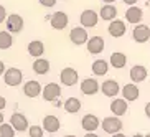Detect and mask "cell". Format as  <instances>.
Instances as JSON below:
<instances>
[{"instance_id": "1", "label": "cell", "mask_w": 150, "mask_h": 137, "mask_svg": "<svg viewBox=\"0 0 150 137\" xmlns=\"http://www.w3.org/2000/svg\"><path fill=\"white\" fill-rule=\"evenodd\" d=\"M101 127L104 129V132L114 136V134L120 132V129H122V121H120L117 116H109V117H104V119H102Z\"/></svg>"}, {"instance_id": "2", "label": "cell", "mask_w": 150, "mask_h": 137, "mask_svg": "<svg viewBox=\"0 0 150 137\" xmlns=\"http://www.w3.org/2000/svg\"><path fill=\"white\" fill-rule=\"evenodd\" d=\"M22 80H23V73L18 68H8L4 75V83L7 86H10V88L18 86V84L22 83Z\"/></svg>"}, {"instance_id": "3", "label": "cell", "mask_w": 150, "mask_h": 137, "mask_svg": "<svg viewBox=\"0 0 150 137\" xmlns=\"http://www.w3.org/2000/svg\"><path fill=\"white\" fill-rule=\"evenodd\" d=\"M41 96H43L45 101H50V102L56 101V99H59V96H61V86L56 84V83H48L43 88Z\"/></svg>"}, {"instance_id": "4", "label": "cell", "mask_w": 150, "mask_h": 137, "mask_svg": "<svg viewBox=\"0 0 150 137\" xmlns=\"http://www.w3.org/2000/svg\"><path fill=\"white\" fill-rule=\"evenodd\" d=\"M10 124H12V127L17 131V132H23V131H28V119L27 116L22 114V112H13L12 117H10Z\"/></svg>"}, {"instance_id": "5", "label": "cell", "mask_w": 150, "mask_h": 137, "mask_svg": "<svg viewBox=\"0 0 150 137\" xmlns=\"http://www.w3.org/2000/svg\"><path fill=\"white\" fill-rule=\"evenodd\" d=\"M69 40L71 43H74V45H84V43H88L89 40V35H88V31H86V28L83 27H74L73 30L69 31Z\"/></svg>"}, {"instance_id": "6", "label": "cell", "mask_w": 150, "mask_h": 137, "mask_svg": "<svg viewBox=\"0 0 150 137\" xmlns=\"http://www.w3.org/2000/svg\"><path fill=\"white\" fill-rule=\"evenodd\" d=\"M23 27H25L23 18L18 13H12L7 17V31H10V33H20L23 30Z\"/></svg>"}, {"instance_id": "7", "label": "cell", "mask_w": 150, "mask_h": 137, "mask_svg": "<svg viewBox=\"0 0 150 137\" xmlns=\"http://www.w3.org/2000/svg\"><path fill=\"white\" fill-rule=\"evenodd\" d=\"M79 22L84 28H94L99 22V15L94 10H84L79 17Z\"/></svg>"}, {"instance_id": "8", "label": "cell", "mask_w": 150, "mask_h": 137, "mask_svg": "<svg viewBox=\"0 0 150 137\" xmlns=\"http://www.w3.org/2000/svg\"><path fill=\"white\" fill-rule=\"evenodd\" d=\"M59 80H61V84H64V86H74L79 80V75L74 68H64L59 75Z\"/></svg>"}, {"instance_id": "9", "label": "cell", "mask_w": 150, "mask_h": 137, "mask_svg": "<svg viewBox=\"0 0 150 137\" xmlns=\"http://www.w3.org/2000/svg\"><path fill=\"white\" fill-rule=\"evenodd\" d=\"M68 22H69V18L64 12H56L50 17V23L54 30H64L68 27Z\"/></svg>"}, {"instance_id": "10", "label": "cell", "mask_w": 150, "mask_h": 137, "mask_svg": "<svg viewBox=\"0 0 150 137\" xmlns=\"http://www.w3.org/2000/svg\"><path fill=\"white\" fill-rule=\"evenodd\" d=\"M86 46H88V51L91 55H97V53H102L106 43H104V38H102V36L96 35V36H91V38H89Z\"/></svg>"}, {"instance_id": "11", "label": "cell", "mask_w": 150, "mask_h": 137, "mask_svg": "<svg viewBox=\"0 0 150 137\" xmlns=\"http://www.w3.org/2000/svg\"><path fill=\"white\" fill-rule=\"evenodd\" d=\"M107 31H109L110 36H114V38H120V36L125 35V31H127V27H125V23L122 20H112L110 25L107 27Z\"/></svg>"}, {"instance_id": "12", "label": "cell", "mask_w": 150, "mask_h": 137, "mask_svg": "<svg viewBox=\"0 0 150 137\" xmlns=\"http://www.w3.org/2000/svg\"><path fill=\"white\" fill-rule=\"evenodd\" d=\"M132 36H134V40H135L137 43H145V41H149V38H150V28L147 27V25L139 23L137 27H134Z\"/></svg>"}, {"instance_id": "13", "label": "cell", "mask_w": 150, "mask_h": 137, "mask_svg": "<svg viewBox=\"0 0 150 137\" xmlns=\"http://www.w3.org/2000/svg\"><path fill=\"white\" fill-rule=\"evenodd\" d=\"M23 93L27 97H38L41 93H43V88H41V84L35 80H30L25 83L23 86Z\"/></svg>"}, {"instance_id": "14", "label": "cell", "mask_w": 150, "mask_h": 137, "mask_svg": "<svg viewBox=\"0 0 150 137\" xmlns=\"http://www.w3.org/2000/svg\"><path fill=\"white\" fill-rule=\"evenodd\" d=\"M101 91L104 93V96H107V97H115L120 93V86L115 80H107V81L102 83Z\"/></svg>"}, {"instance_id": "15", "label": "cell", "mask_w": 150, "mask_h": 137, "mask_svg": "<svg viewBox=\"0 0 150 137\" xmlns=\"http://www.w3.org/2000/svg\"><path fill=\"white\" fill-rule=\"evenodd\" d=\"M142 18H144V12H142V9H139L135 5L129 7L127 12H125V20L129 23H132V25H139L142 22Z\"/></svg>"}, {"instance_id": "16", "label": "cell", "mask_w": 150, "mask_h": 137, "mask_svg": "<svg viewBox=\"0 0 150 137\" xmlns=\"http://www.w3.org/2000/svg\"><path fill=\"white\" fill-rule=\"evenodd\" d=\"M81 126H83L84 131H88V132H94V131H97V127L101 126V122H99V119H97V116L86 114L83 119H81Z\"/></svg>"}, {"instance_id": "17", "label": "cell", "mask_w": 150, "mask_h": 137, "mask_svg": "<svg viewBox=\"0 0 150 137\" xmlns=\"http://www.w3.org/2000/svg\"><path fill=\"white\" fill-rule=\"evenodd\" d=\"M122 96L125 101H137L139 99V96H140V91H139V88H137L135 83H130V84H124L122 88Z\"/></svg>"}, {"instance_id": "18", "label": "cell", "mask_w": 150, "mask_h": 137, "mask_svg": "<svg viewBox=\"0 0 150 137\" xmlns=\"http://www.w3.org/2000/svg\"><path fill=\"white\" fill-rule=\"evenodd\" d=\"M99 89H101L99 83H97L96 80H93V78H86V80L81 83V91H83V94H86V96H93V94H96Z\"/></svg>"}, {"instance_id": "19", "label": "cell", "mask_w": 150, "mask_h": 137, "mask_svg": "<svg viewBox=\"0 0 150 137\" xmlns=\"http://www.w3.org/2000/svg\"><path fill=\"white\" fill-rule=\"evenodd\" d=\"M129 76H130L132 83H142V81L147 80V68L142 66V65H135V66H132Z\"/></svg>"}, {"instance_id": "20", "label": "cell", "mask_w": 150, "mask_h": 137, "mask_svg": "<svg viewBox=\"0 0 150 137\" xmlns=\"http://www.w3.org/2000/svg\"><path fill=\"white\" fill-rule=\"evenodd\" d=\"M59 127H61V122H59V119H58L56 116H45L43 119V129L46 131V132H58L59 131Z\"/></svg>"}, {"instance_id": "21", "label": "cell", "mask_w": 150, "mask_h": 137, "mask_svg": "<svg viewBox=\"0 0 150 137\" xmlns=\"http://www.w3.org/2000/svg\"><path fill=\"white\" fill-rule=\"evenodd\" d=\"M127 101L124 99V97H120V99H114V101L110 102V111H112V114L117 116V117H120V116H124L125 112H127Z\"/></svg>"}, {"instance_id": "22", "label": "cell", "mask_w": 150, "mask_h": 137, "mask_svg": "<svg viewBox=\"0 0 150 137\" xmlns=\"http://www.w3.org/2000/svg\"><path fill=\"white\" fill-rule=\"evenodd\" d=\"M115 17H117V9L112 4H106L99 12V18L106 20V22H112V20H115Z\"/></svg>"}, {"instance_id": "23", "label": "cell", "mask_w": 150, "mask_h": 137, "mask_svg": "<svg viewBox=\"0 0 150 137\" xmlns=\"http://www.w3.org/2000/svg\"><path fill=\"white\" fill-rule=\"evenodd\" d=\"M28 53H30V56L41 58V55L45 53V45H43V41H40V40L30 41V43H28Z\"/></svg>"}, {"instance_id": "24", "label": "cell", "mask_w": 150, "mask_h": 137, "mask_svg": "<svg viewBox=\"0 0 150 137\" xmlns=\"http://www.w3.org/2000/svg\"><path fill=\"white\" fill-rule=\"evenodd\" d=\"M63 107H64V111L69 112V114H76V112L81 111V101L78 97H68L66 101L63 102Z\"/></svg>"}, {"instance_id": "25", "label": "cell", "mask_w": 150, "mask_h": 137, "mask_svg": "<svg viewBox=\"0 0 150 137\" xmlns=\"http://www.w3.org/2000/svg\"><path fill=\"white\" fill-rule=\"evenodd\" d=\"M50 61L48 60H45V58H36L35 61H33V71H35L36 75H46L50 71Z\"/></svg>"}, {"instance_id": "26", "label": "cell", "mask_w": 150, "mask_h": 137, "mask_svg": "<svg viewBox=\"0 0 150 137\" xmlns=\"http://www.w3.org/2000/svg\"><path fill=\"white\" fill-rule=\"evenodd\" d=\"M125 63H127V56L120 51H115V53L110 55V66L115 68V70H120V68L125 66Z\"/></svg>"}, {"instance_id": "27", "label": "cell", "mask_w": 150, "mask_h": 137, "mask_svg": "<svg viewBox=\"0 0 150 137\" xmlns=\"http://www.w3.org/2000/svg\"><path fill=\"white\" fill-rule=\"evenodd\" d=\"M107 71H109V63L106 60H96L93 63V73L96 76H104L107 75Z\"/></svg>"}, {"instance_id": "28", "label": "cell", "mask_w": 150, "mask_h": 137, "mask_svg": "<svg viewBox=\"0 0 150 137\" xmlns=\"http://www.w3.org/2000/svg\"><path fill=\"white\" fill-rule=\"evenodd\" d=\"M13 45V38L10 31H0V50H8Z\"/></svg>"}, {"instance_id": "29", "label": "cell", "mask_w": 150, "mask_h": 137, "mask_svg": "<svg viewBox=\"0 0 150 137\" xmlns=\"http://www.w3.org/2000/svg\"><path fill=\"white\" fill-rule=\"evenodd\" d=\"M15 132H17V131L12 127V124L4 122L0 126V137H15Z\"/></svg>"}, {"instance_id": "30", "label": "cell", "mask_w": 150, "mask_h": 137, "mask_svg": "<svg viewBox=\"0 0 150 137\" xmlns=\"http://www.w3.org/2000/svg\"><path fill=\"white\" fill-rule=\"evenodd\" d=\"M28 136L30 137H43L45 136L43 126H30L28 127Z\"/></svg>"}, {"instance_id": "31", "label": "cell", "mask_w": 150, "mask_h": 137, "mask_svg": "<svg viewBox=\"0 0 150 137\" xmlns=\"http://www.w3.org/2000/svg\"><path fill=\"white\" fill-rule=\"evenodd\" d=\"M40 4L43 7H54L56 5V0H40Z\"/></svg>"}, {"instance_id": "32", "label": "cell", "mask_w": 150, "mask_h": 137, "mask_svg": "<svg viewBox=\"0 0 150 137\" xmlns=\"http://www.w3.org/2000/svg\"><path fill=\"white\" fill-rule=\"evenodd\" d=\"M7 17H8V15H7V10H5V7H4V5H0V23L4 22Z\"/></svg>"}, {"instance_id": "33", "label": "cell", "mask_w": 150, "mask_h": 137, "mask_svg": "<svg viewBox=\"0 0 150 137\" xmlns=\"http://www.w3.org/2000/svg\"><path fill=\"white\" fill-rule=\"evenodd\" d=\"M5 106H7V101H5V97L0 96V111H4Z\"/></svg>"}, {"instance_id": "34", "label": "cell", "mask_w": 150, "mask_h": 137, "mask_svg": "<svg viewBox=\"0 0 150 137\" xmlns=\"http://www.w3.org/2000/svg\"><path fill=\"white\" fill-rule=\"evenodd\" d=\"M124 4H127V5H130V7H132V5H135L137 2H139V0H122Z\"/></svg>"}, {"instance_id": "35", "label": "cell", "mask_w": 150, "mask_h": 137, "mask_svg": "<svg viewBox=\"0 0 150 137\" xmlns=\"http://www.w3.org/2000/svg\"><path fill=\"white\" fill-rule=\"evenodd\" d=\"M145 116H147V117H150V102H147V104H145Z\"/></svg>"}, {"instance_id": "36", "label": "cell", "mask_w": 150, "mask_h": 137, "mask_svg": "<svg viewBox=\"0 0 150 137\" xmlns=\"http://www.w3.org/2000/svg\"><path fill=\"white\" fill-rule=\"evenodd\" d=\"M4 73H5V63H4V61H0V76L4 75Z\"/></svg>"}, {"instance_id": "37", "label": "cell", "mask_w": 150, "mask_h": 137, "mask_svg": "<svg viewBox=\"0 0 150 137\" xmlns=\"http://www.w3.org/2000/svg\"><path fill=\"white\" fill-rule=\"evenodd\" d=\"M53 106L54 107H59V106H63V104L59 102V99H56V101H53Z\"/></svg>"}, {"instance_id": "38", "label": "cell", "mask_w": 150, "mask_h": 137, "mask_svg": "<svg viewBox=\"0 0 150 137\" xmlns=\"http://www.w3.org/2000/svg\"><path fill=\"white\" fill-rule=\"evenodd\" d=\"M84 137H99V136H97V134H94V132H88Z\"/></svg>"}, {"instance_id": "39", "label": "cell", "mask_w": 150, "mask_h": 137, "mask_svg": "<svg viewBox=\"0 0 150 137\" xmlns=\"http://www.w3.org/2000/svg\"><path fill=\"white\" fill-rule=\"evenodd\" d=\"M110 137H125V134H122V132H117V134H114V136H110Z\"/></svg>"}, {"instance_id": "40", "label": "cell", "mask_w": 150, "mask_h": 137, "mask_svg": "<svg viewBox=\"0 0 150 137\" xmlns=\"http://www.w3.org/2000/svg\"><path fill=\"white\" fill-rule=\"evenodd\" d=\"M4 121H5V117H4V114H2V111H0V126L4 124Z\"/></svg>"}, {"instance_id": "41", "label": "cell", "mask_w": 150, "mask_h": 137, "mask_svg": "<svg viewBox=\"0 0 150 137\" xmlns=\"http://www.w3.org/2000/svg\"><path fill=\"white\" fill-rule=\"evenodd\" d=\"M102 2H104V4H114L115 0H102Z\"/></svg>"}, {"instance_id": "42", "label": "cell", "mask_w": 150, "mask_h": 137, "mask_svg": "<svg viewBox=\"0 0 150 137\" xmlns=\"http://www.w3.org/2000/svg\"><path fill=\"white\" fill-rule=\"evenodd\" d=\"M132 137H147V136H142V134H135V136H132Z\"/></svg>"}, {"instance_id": "43", "label": "cell", "mask_w": 150, "mask_h": 137, "mask_svg": "<svg viewBox=\"0 0 150 137\" xmlns=\"http://www.w3.org/2000/svg\"><path fill=\"white\" fill-rule=\"evenodd\" d=\"M64 137H76V136H73V134H69V136H64Z\"/></svg>"}, {"instance_id": "44", "label": "cell", "mask_w": 150, "mask_h": 137, "mask_svg": "<svg viewBox=\"0 0 150 137\" xmlns=\"http://www.w3.org/2000/svg\"><path fill=\"white\" fill-rule=\"evenodd\" d=\"M149 2H150V0H149Z\"/></svg>"}]
</instances>
